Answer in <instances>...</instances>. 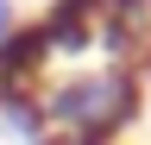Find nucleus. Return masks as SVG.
I'll return each instance as SVG.
<instances>
[{"instance_id": "f03ea898", "label": "nucleus", "mask_w": 151, "mask_h": 145, "mask_svg": "<svg viewBox=\"0 0 151 145\" xmlns=\"http://www.w3.org/2000/svg\"><path fill=\"white\" fill-rule=\"evenodd\" d=\"M13 25H19V13H13V0H0V38H6Z\"/></svg>"}, {"instance_id": "f257e3e1", "label": "nucleus", "mask_w": 151, "mask_h": 145, "mask_svg": "<svg viewBox=\"0 0 151 145\" xmlns=\"http://www.w3.org/2000/svg\"><path fill=\"white\" fill-rule=\"evenodd\" d=\"M32 95H38V114H44L50 139L113 145L139 120L145 82H139V69L120 63V57H82V63H57Z\"/></svg>"}]
</instances>
